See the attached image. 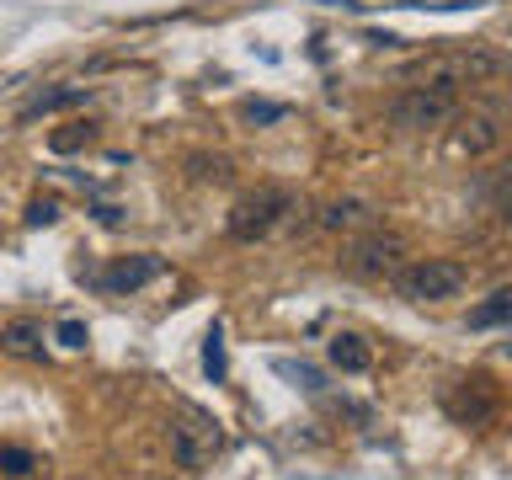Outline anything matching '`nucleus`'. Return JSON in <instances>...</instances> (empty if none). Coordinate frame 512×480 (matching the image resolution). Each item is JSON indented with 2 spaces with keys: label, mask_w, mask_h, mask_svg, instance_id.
I'll return each instance as SVG.
<instances>
[{
  "label": "nucleus",
  "mask_w": 512,
  "mask_h": 480,
  "mask_svg": "<svg viewBox=\"0 0 512 480\" xmlns=\"http://www.w3.org/2000/svg\"><path fill=\"white\" fill-rule=\"evenodd\" d=\"M91 144H96V123H64V128H54L48 150H54V155H75V150H91Z\"/></svg>",
  "instance_id": "16"
},
{
  "label": "nucleus",
  "mask_w": 512,
  "mask_h": 480,
  "mask_svg": "<svg viewBox=\"0 0 512 480\" xmlns=\"http://www.w3.org/2000/svg\"><path fill=\"white\" fill-rule=\"evenodd\" d=\"M240 118H246V123H278L283 107L278 102H240Z\"/></svg>",
  "instance_id": "21"
},
{
  "label": "nucleus",
  "mask_w": 512,
  "mask_h": 480,
  "mask_svg": "<svg viewBox=\"0 0 512 480\" xmlns=\"http://www.w3.org/2000/svg\"><path fill=\"white\" fill-rule=\"evenodd\" d=\"M32 470H38V459H32V448H22V443H0V475H11V480H27Z\"/></svg>",
  "instance_id": "19"
},
{
  "label": "nucleus",
  "mask_w": 512,
  "mask_h": 480,
  "mask_svg": "<svg viewBox=\"0 0 512 480\" xmlns=\"http://www.w3.org/2000/svg\"><path fill=\"white\" fill-rule=\"evenodd\" d=\"M22 219L32 224V230H43V224H54V219H59V203H54V198H32Z\"/></svg>",
  "instance_id": "20"
},
{
  "label": "nucleus",
  "mask_w": 512,
  "mask_h": 480,
  "mask_svg": "<svg viewBox=\"0 0 512 480\" xmlns=\"http://www.w3.org/2000/svg\"><path fill=\"white\" fill-rule=\"evenodd\" d=\"M374 214L379 208L363 203V198H331L326 208H320V230H368Z\"/></svg>",
  "instance_id": "11"
},
{
  "label": "nucleus",
  "mask_w": 512,
  "mask_h": 480,
  "mask_svg": "<svg viewBox=\"0 0 512 480\" xmlns=\"http://www.w3.org/2000/svg\"><path fill=\"white\" fill-rule=\"evenodd\" d=\"M59 342H64V347H86L91 331L80 326V320H59Z\"/></svg>",
  "instance_id": "23"
},
{
  "label": "nucleus",
  "mask_w": 512,
  "mask_h": 480,
  "mask_svg": "<svg viewBox=\"0 0 512 480\" xmlns=\"http://www.w3.org/2000/svg\"><path fill=\"white\" fill-rule=\"evenodd\" d=\"M272 374H283L294 390H304V395H320L326 390V374L320 368H310V363H294V358H272Z\"/></svg>",
  "instance_id": "15"
},
{
  "label": "nucleus",
  "mask_w": 512,
  "mask_h": 480,
  "mask_svg": "<svg viewBox=\"0 0 512 480\" xmlns=\"http://www.w3.org/2000/svg\"><path fill=\"white\" fill-rule=\"evenodd\" d=\"M224 368H230V363H224V326L214 320V326H208V336H203V374L219 384V379H224Z\"/></svg>",
  "instance_id": "17"
},
{
  "label": "nucleus",
  "mask_w": 512,
  "mask_h": 480,
  "mask_svg": "<svg viewBox=\"0 0 512 480\" xmlns=\"http://www.w3.org/2000/svg\"><path fill=\"white\" fill-rule=\"evenodd\" d=\"M454 112H459V96L432 91V86H411L390 102V128H400V134H427V128H443Z\"/></svg>",
  "instance_id": "5"
},
{
  "label": "nucleus",
  "mask_w": 512,
  "mask_h": 480,
  "mask_svg": "<svg viewBox=\"0 0 512 480\" xmlns=\"http://www.w3.org/2000/svg\"><path fill=\"white\" fill-rule=\"evenodd\" d=\"M400 256H406V246H400L395 235H379L374 230V235H363L358 246L342 256V267L352 272V278H395V272L406 267Z\"/></svg>",
  "instance_id": "6"
},
{
  "label": "nucleus",
  "mask_w": 512,
  "mask_h": 480,
  "mask_svg": "<svg viewBox=\"0 0 512 480\" xmlns=\"http://www.w3.org/2000/svg\"><path fill=\"white\" fill-rule=\"evenodd\" d=\"M283 214H294V192L256 187V192H246V198L230 208V235L246 240V246H251V240H267L283 224Z\"/></svg>",
  "instance_id": "4"
},
{
  "label": "nucleus",
  "mask_w": 512,
  "mask_h": 480,
  "mask_svg": "<svg viewBox=\"0 0 512 480\" xmlns=\"http://www.w3.org/2000/svg\"><path fill=\"white\" fill-rule=\"evenodd\" d=\"M512 64L507 54H496L486 43H464V48H438L432 59H422V86L432 91H480V86H496V80H507Z\"/></svg>",
  "instance_id": "1"
},
{
  "label": "nucleus",
  "mask_w": 512,
  "mask_h": 480,
  "mask_svg": "<svg viewBox=\"0 0 512 480\" xmlns=\"http://www.w3.org/2000/svg\"><path fill=\"white\" fill-rule=\"evenodd\" d=\"M395 288H400V299H411V304H443L464 288V267L443 262V256H422V262H406L395 272Z\"/></svg>",
  "instance_id": "3"
},
{
  "label": "nucleus",
  "mask_w": 512,
  "mask_h": 480,
  "mask_svg": "<svg viewBox=\"0 0 512 480\" xmlns=\"http://www.w3.org/2000/svg\"><path fill=\"white\" fill-rule=\"evenodd\" d=\"M0 352H11V358H22V363H48V347H43V326L38 320H6L0 326Z\"/></svg>",
  "instance_id": "9"
},
{
  "label": "nucleus",
  "mask_w": 512,
  "mask_h": 480,
  "mask_svg": "<svg viewBox=\"0 0 512 480\" xmlns=\"http://www.w3.org/2000/svg\"><path fill=\"white\" fill-rule=\"evenodd\" d=\"M331 363L342 368V374H368V368H374V352H368V342L358 331H336L331 336Z\"/></svg>",
  "instance_id": "13"
},
{
  "label": "nucleus",
  "mask_w": 512,
  "mask_h": 480,
  "mask_svg": "<svg viewBox=\"0 0 512 480\" xmlns=\"http://www.w3.org/2000/svg\"><path fill=\"white\" fill-rule=\"evenodd\" d=\"M507 358H512V342H507Z\"/></svg>",
  "instance_id": "24"
},
{
  "label": "nucleus",
  "mask_w": 512,
  "mask_h": 480,
  "mask_svg": "<svg viewBox=\"0 0 512 480\" xmlns=\"http://www.w3.org/2000/svg\"><path fill=\"white\" fill-rule=\"evenodd\" d=\"M166 262H160L155 251H139V256H118L112 267L96 272V288H107V294H139L144 283H155Z\"/></svg>",
  "instance_id": "7"
},
{
  "label": "nucleus",
  "mask_w": 512,
  "mask_h": 480,
  "mask_svg": "<svg viewBox=\"0 0 512 480\" xmlns=\"http://www.w3.org/2000/svg\"><path fill=\"white\" fill-rule=\"evenodd\" d=\"M496 198H502V224L512 230V160L502 166V182H496Z\"/></svg>",
  "instance_id": "22"
},
{
  "label": "nucleus",
  "mask_w": 512,
  "mask_h": 480,
  "mask_svg": "<svg viewBox=\"0 0 512 480\" xmlns=\"http://www.w3.org/2000/svg\"><path fill=\"white\" fill-rule=\"evenodd\" d=\"M86 102H91V86H48V91H38L22 107V123L48 118V112H64V107H86Z\"/></svg>",
  "instance_id": "12"
},
{
  "label": "nucleus",
  "mask_w": 512,
  "mask_h": 480,
  "mask_svg": "<svg viewBox=\"0 0 512 480\" xmlns=\"http://www.w3.org/2000/svg\"><path fill=\"white\" fill-rule=\"evenodd\" d=\"M496 139H502V107L464 112V118H459V150H470V155H486Z\"/></svg>",
  "instance_id": "10"
},
{
  "label": "nucleus",
  "mask_w": 512,
  "mask_h": 480,
  "mask_svg": "<svg viewBox=\"0 0 512 480\" xmlns=\"http://www.w3.org/2000/svg\"><path fill=\"white\" fill-rule=\"evenodd\" d=\"M491 326H512V288H496L486 304L470 310V331H491Z\"/></svg>",
  "instance_id": "14"
},
{
  "label": "nucleus",
  "mask_w": 512,
  "mask_h": 480,
  "mask_svg": "<svg viewBox=\"0 0 512 480\" xmlns=\"http://www.w3.org/2000/svg\"><path fill=\"white\" fill-rule=\"evenodd\" d=\"M486 374H475V379H459V390H448L443 395V406H448V416H454L459 427H486L491 416H496V395L486 390Z\"/></svg>",
  "instance_id": "8"
},
{
  "label": "nucleus",
  "mask_w": 512,
  "mask_h": 480,
  "mask_svg": "<svg viewBox=\"0 0 512 480\" xmlns=\"http://www.w3.org/2000/svg\"><path fill=\"white\" fill-rule=\"evenodd\" d=\"M187 171L198 176V182H230L235 176L230 155H187Z\"/></svg>",
  "instance_id": "18"
},
{
  "label": "nucleus",
  "mask_w": 512,
  "mask_h": 480,
  "mask_svg": "<svg viewBox=\"0 0 512 480\" xmlns=\"http://www.w3.org/2000/svg\"><path fill=\"white\" fill-rule=\"evenodd\" d=\"M166 443H171V459H176V470H208L219 454H224V432L214 416H203V411H187V416H176V422L166 427Z\"/></svg>",
  "instance_id": "2"
}]
</instances>
